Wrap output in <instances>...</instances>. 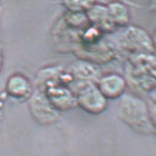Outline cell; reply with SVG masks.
<instances>
[{
	"label": "cell",
	"instance_id": "cell-12",
	"mask_svg": "<svg viewBox=\"0 0 156 156\" xmlns=\"http://www.w3.org/2000/svg\"><path fill=\"white\" fill-rule=\"evenodd\" d=\"M2 67H3V57H2L1 52H0V72L2 70Z\"/></svg>",
	"mask_w": 156,
	"mask_h": 156
},
{
	"label": "cell",
	"instance_id": "cell-9",
	"mask_svg": "<svg viewBox=\"0 0 156 156\" xmlns=\"http://www.w3.org/2000/svg\"><path fill=\"white\" fill-rule=\"evenodd\" d=\"M108 13L111 24L114 26L124 27L129 22V12L128 8L119 1H112L108 6Z\"/></svg>",
	"mask_w": 156,
	"mask_h": 156
},
{
	"label": "cell",
	"instance_id": "cell-10",
	"mask_svg": "<svg viewBox=\"0 0 156 156\" xmlns=\"http://www.w3.org/2000/svg\"><path fill=\"white\" fill-rule=\"evenodd\" d=\"M62 4L69 12L86 13L95 4V0H62Z\"/></svg>",
	"mask_w": 156,
	"mask_h": 156
},
{
	"label": "cell",
	"instance_id": "cell-4",
	"mask_svg": "<svg viewBox=\"0 0 156 156\" xmlns=\"http://www.w3.org/2000/svg\"><path fill=\"white\" fill-rule=\"evenodd\" d=\"M43 92L57 111L69 110L77 106L75 94L67 87L53 84L48 87Z\"/></svg>",
	"mask_w": 156,
	"mask_h": 156
},
{
	"label": "cell",
	"instance_id": "cell-1",
	"mask_svg": "<svg viewBox=\"0 0 156 156\" xmlns=\"http://www.w3.org/2000/svg\"><path fill=\"white\" fill-rule=\"evenodd\" d=\"M119 98V119L132 130L140 134H154L155 122L149 105L143 99L132 94L125 93Z\"/></svg>",
	"mask_w": 156,
	"mask_h": 156
},
{
	"label": "cell",
	"instance_id": "cell-8",
	"mask_svg": "<svg viewBox=\"0 0 156 156\" xmlns=\"http://www.w3.org/2000/svg\"><path fill=\"white\" fill-rule=\"evenodd\" d=\"M127 39L129 41L134 45L136 49L141 50L146 52H151L153 53L154 48H153V43L151 41V39L150 36L141 29L136 28V27H131L129 28L127 30Z\"/></svg>",
	"mask_w": 156,
	"mask_h": 156
},
{
	"label": "cell",
	"instance_id": "cell-7",
	"mask_svg": "<svg viewBox=\"0 0 156 156\" xmlns=\"http://www.w3.org/2000/svg\"><path fill=\"white\" fill-rule=\"evenodd\" d=\"M86 15L89 22L103 30H110L113 28V25L109 20L107 6L95 3L86 12Z\"/></svg>",
	"mask_w": 156,
	"mask_h": 156
},
{
	"label": "cell",
	"instance_id": "cell-5",
	"mask_svg": "<svg viewBox=\"0 0 156 156\" xmlns=\"http://www.w3.org/2000/svg\"><path fill=\"white\" fill-rule=\"evenodd\" d=\"M97 86L108 100L117 99L125 94L127 80L117 73H109L98 78Z\"/></svg>",
	"mask_w": 156,
	"mask_h": 156
},
{
	"label": "cell",
	"instance_id": "cell-13",
	"mask_svg": "<svg viewBox=\"0 0 156 156\" xmlns=\"http://www.w3.org/2000/svg\"><path fill=\"white\" fill-rule=\"evenodd\" d=\"M0 28H1V10H0Z\"/></svg>",
	"mask_w": 156,
	"mask_h": 156
},
{
	"label": "cell",
	"instance_id": "cell-11",
	"mask_svg": "<svg viewBox=\"0 0 156 156\" xmlns=\"http://www.w3.org/2000/svg\"><path fill=\"white\" fill-rule=\"evenodd\" d=\"M69 17H68V21L71 25L77 27V26H81L82 24L86 23L87 20L86 13H73L69 12Z\"/></svg>",
	"mask_w": 156,
	"mask_h": 156
},
{
	"label": "cell",
	"instance_id": "cell-2",
	"mask_svg": "<svg viewBox=\"0 0 156 156\" xmlns=\"http://www.w3.org/2000/svg\"><path fill=\"white\" fill-rule=\"evenodd\" d=\"M75 97L77 106L91 115L101 114L108 107V99L103 96L95 83L82 86L77 90Z\"/></svg>",
	"mask_w": 156,
	"mask_h": 156
},
{
	"label": "cell",
	"instance_id": "cell-6",
	"mask_svg": "<svg viewBox=\"0 0 156 156\" xmlns=\"http://www.w3.org/2000/svg\"><path fill=\"white\" fill-rule=\"evenodd\" d=\"M6 92L15 99H25L31 96L32 86L27 76L21 73H14L7 80Z\"/></svg>",
	"mask_w": 156,
	"mask_h": 156
},
{
	"label": "cell",
	"instance_id": "cell-3",
	"mask_svg": "<svg viewBox=\"0 0 156 156\" xmlns=\"http://www.w3.org/2000/svg\"><path fill=\"white\" fill-rule=\"evenodd\" d=\"M29 98L30 111L37 122L41 125H49L59 119V111L52 107L42 90L32 92Z\"/></svg>",
	"mask_w": 156,
	"mask_h": 156
}]
</instances>
